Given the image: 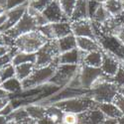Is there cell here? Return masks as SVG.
<instances>
[{
	"instance_id": "obj_53",
	"label": "cell",
	"mask_w": 124,
	"mask_h": 124,
	"mask_svg": "<svg viewBox=\"0 0 124 124\" xmlns=\"http://www.w3.org/2000/svg\"><path fill=\"white\" fill-rule=\"evenodd\" d=\"M121 1H122V2H123V3H124V0H121Z\"/></svg>"
},
{
	"instance_id": "obj_34",
	"label": "cell",
	"mask_w": 124,
	"mask_h": 124,
	"mask_svg": "<svg viewBox=\"0 0 124 124\" xmlns=\"http://www.w3.org/2000/svg\"><path fill=\"white\" fill-rule=\"evenodd\" d=\"M78 114L73 112H65L62 117L61 124H78Z\"/></svg>"
},
{
	"instance_id": "obj_4",
	"label": "cell",
	"mask_w": 124,
	"mask_h": 124,
	"mask_svg": "<svg viewBox=\"0 0 124 124\" xmlns=\"http://www.w3.org/2000/svg\"><path fill=\"white\" fill-rule=\"evenodd\" d=\"M58 66V64H53L43 68H35L31 76L22 81L23 89H30L47 85L52 77L55 75Z\"/></svg>"
},
{
	"instance_id": "obj_13",
	"label": "cell",
	"mask_w": 124,
	"mask_h": 124,
	"mask_svg": "<svg viewBox=\"0 0 124 124\" xmlns=\"http://www.w3.org/2000/svg\"><path fill=\"white\" fill-rule=\"evenodd\" d=\"M120 64H121V62L116 57L102 51V63H101L100 69L104 75L110 78H113L117 73V70L120 67Z\"/></svg>"
},
{
	"instance_id": "obj_48",
	"label": "cell",
	"mask_w": 124,
	"mask_h": 124,
	"mask_svg": "<svg viewBox=\"0 0 124 124\" xmlns=\"http://www.w3.org/2000/svg\"><path fill=\"white\" fill-rule=\"evenodd\" d=\"M4 12H6V9L1 5V4H0V15H1V14H3Z\"/></svg>"
},
{
	"instance_id": "obj_30",
	"label": "cell",
	"mask_w": 124,
	"mask_h": 124,
	"mask_svg": "<svg viewBox=\"0 0 124 124\" xmlns=\"http://www.w3.org/2000/svg\"><path fill=\"white\" fill-rule=\"evenodd\" d=\"M59 3L61 5L62 10L64 11L65 15L70 19V17H71V14H73V12H74L77 0H59Z\"/></svg>"
},
{
	"instance_id": "obj_2",
	"label": "cell",
	"mask_w": 124,
	"mask_h": 124,
	"mask_svg": "<svg viewBox=\"0 0 124 124\" xmlns=\"http://www.w3.org/2000/svg\"><path fill=\"white\" fill-rule=\"evenodd\" d=\"M54 105L58 106L65 112H73L76 114H79L89 109L98 107V103L93 100L89 94L81 95L74 98L62 100L54 103Z\"/></svg>"
},
{
	"instance_id": "obj_47",
	"label": "cell",
	"mask_w": 124,
	"mask_h": 124,
	"mask_svg": "<svg viewBox=\"0 0 124 124\" xmlns=\"http://www.w3.org/2000/svg\"><path fill=\"white\" fill-rule=\"evenodd\" d=\"M117 120H118V123L119 124H124V115H122L121 117H119Z\"/></svg>"
},
{
	"instance_id": "obj_40",
	"label": "cell",
	"mask_w": 124,
	"mask_h": 124,
	"mask_svg": "<svg viewBox=\"0 0 124 124\" xmlns=\"http://www.w3.org/2000/svg\"><path fill=\"white\" fill-rule=\"evenodd\" d=\"M113 35H115V36L121 41V42L124 44V24H121L120 26H118V27L115 29Z\"/></svg>"
},
{
	"instance_id": "obj_49",
	"label": "cell",
	"mask_w": 124,
	"mask_h": 124,
	"mask_svg": "<svg viewBox=\"0 0 124 124\" xmlns=\"http://www.w3.org/2000/svg\"><path fill=\"white\" fill-rule=\"evenodd\" d=\"M32 120V119H30V120H28V121H24V122H15L14 124H29V122Z\"/></svg>"
},
{
	"instance_id": "obj_32",
	"label": "cell",
	"mask_w": 124,
	"mask_h": 124,
	"mask_svg": "<svg viewBox=\"0 0 124 124\" xmlns=\"http://www.w3.org/2000/svg\"><path fill=\"white\" fill-rule=\"evenodd\" d=\"M0 76H1L2 82L5 81L6 79H9L13 77L16 76V71H15V66L13 64H9L3 68L0 69Z\"/></svg>"
},
{
	"instance_id": "obj_18",
	"label": "cell",
	"mask_w": 124,
	"mask_h": 124,
	"mask_svg": "<svg viewBox=\"0 0 124 124\" xmlns=\"http://www.w3.org/2000/svg\"><path fill=\"white\" fill-rule=\"evenodd\" d=\"M101 63H102V50L84 53L81 64L93 68H100Z\"/></svg>"
},
{
	"instance_id": "obj_38",
	"label": "cell",
	"mask_w": 124,
	"mask_h": 124,
	"mask_svg": "<svg viewBox=\"0 0 124 124\" xmlns=\"http://www.w3.org/2000/svg\"><path fill=\"white\" fill-rule=\"evenodd\" d=\"M29 0H6V11L28 3Z\"/></svg>"
},
{
	"instance_id": "obj_28",
	"label": "cell",
	"mask_w": 124,
	"mask_h": 124,
	"mask_svg": "<svg viewBox=\"0 0 124 124\" xmlns=\"http://www.w3.org/2000/svg\"><path fill=\"white\" fill-rule=\"evenodd\" d=\"M110 17H111L110 14L107 12V10L105 9L103 3H101L99 5V7L96 9V11L94 12L93 16L91 17L90 20H92V21H94L96 23H99V24H103L105 21H107Z\"/></svg>"
},
{
	"instance_id": "obj_29",
	"label": "cell",
	"mask_w": 124,
	"mask_h": 124,
	"mask_svg": "<svg viewBox=\"0 0 124 124\" xmlns=\"http://www.w3.org/2000/svg\"><path fill=\"white\" fill-rule=\"evenodd\" d=\"M63 114L64 111L54 104L51 106H46V115L49 116L56 124H61Z\"/></svg>"
},
{
	"instance_id": "obj_3",
	"label": "cell",
	"mask_w": 124,
	"mask_h": 124,
	"mask_svg": "<svg viewBox=\"0 0 124 124\" xmlns=\"http://www.w3.org/2000/svg\"><path fill=\"white\" fill-rule=\"evenodd\" d=\"M78 76L81 82V87L87 90L92 89L98 84L104 80L112 79V78L103 74L100 68H93L84 64L79 65Z\"/></svg>"
},
{
	"instance_id": "obj_19",
	"label": "cell",
	"mask_w": 124,
	"mask_h": 124,
	"mask_svg": "<svg viewBox=\"0 0 124 124\" xmlns=\"http://www.w3.org/2000/svg\"><path fill=\"white\" fill-rule=\"evenodd\" d=\"M82 19H89L87 10V0H77L74 12L70 17V22Z\"/></svg>"
},
{
	"instance_id": "obj_31",
	"label": "cell",
	"mask_w": 124,
	"mask_h": 124,
	"mask_svg": "<svg viewBox=\"0 0 124 124\" xmlns=\"http://www.w3.org/2000/svg\"><path fill=\"white\" fill-rule=\"evenodd\" d=\"M53 1V0H29L28 1V7L32 8L36 11L43 12L45 8Z\"/></svg>"
},
{
	"instance_id": "obj_44",
	"label": "cell",
	"mask_w": 124,
	"mask_h": 124,
	"mask_svg": "<svg viewBox=\"0 0 124 124\" xmlns=\"http://www.w3.org/2000/svg\"><path fill=\"white\" fill-rule=\"evenodd\" d=\"M103 124H119V123H118V120L117 119H114V118H106Z\"/></svg>"
},
{
	"instance_id": "obj_5",
	"label": "cell",
	"mask_w": 124,
	"mask_h": 124,
	"mask_svg": "<svg viewBox=\"0 0 124 124\" xmlns=\"http://www.w3.org/2000/svg\"><path fill=\"white\" fill-rule=\"evenodd\" d=\"M59 55L60 51L58 48L57 40H49L36 53L37 59L35 67L43 68L53 64L59 65Z\"/></svg>"
},
{
	"instance_id": "obj_15",
	"label": "cell",
	"mask_w": 124,
	"mask_h": 124,
	"mask_svg": "<svg viewBox=\"0 0 124 124\" xmlns=\"http://www.w3.org/2000/svg\"><path fill=\"white\" fill-rule=\"evenodd\" d=\"M84 53L85 52H81L78 48L65 52V53H62L59 55V64L80 65Z\"/></svg>"
},
{
	"instance_id": "obj_10",
	"label": "cell",
	"mask_w": 124,
	"mask_h": 124,
	"mask_svg": "<svg viewBox=\"0 0 124 124\" xmlns=\"http://www.w3.org/2000/svg\"><path fill=\"white\" fill-rule=\"evenodd\" d=\"M44 17L47 19L49 23H58L70 21V19L65 15L64 11L62 10L59 0H53L42 12Z\"/></svg>"
},
{
	"instance_id": "obj_1",
	"label": "cell",
	"mask_w": 124,
	"mask_h": 124,
	"mask_svg": "<svg viewBox=\"0 0 124 124\" xmlns=\"http://www.w3.org/2000/svg\"><path fill=\"white\" fill-rule=\"evenodd\" d=\"M48 41L39 30H35L17 37L14 40V48L19 52L37 53Z\"/></svg>"
},
{
	"instance_id": "obj_17",
	"label": "cell",
	"mask_w": 124,
	"mask_h": 124,
	"mask_svg": "<svg viewBox=\"0 0 124 124\" xmlns=\"http://www.w3.org/2000/svg\"><path fill=\"white\" fill-rule=\"evenodd\" d=\"M77 47L78 50L85 52V53L101 50V47L97 42V40L88 37H77Z\"/></svg>"
},
{
	"instance_id": "obj_7",
	"label": "cell",
	"mask_w": 124,
	"mask_h": 124,
	"mask_svg": "<svg viewBox=\"0 0 124 124\" xmlns=\"http://www.w3.org/2000/svg\"><path fill=\"white\" fill-rule=\"evenodd\" d=\"M118 91L119 88L117 87V85L112 81V79H110L102 81L92 89H90L89 95L97 103L112 102Z\"/></svg>"
},
{
	"instance_id": "obj_42",
	"label": "cell",
	"mask_w": 124,
	"mask_h": 124,
	"mask_svg": "<svg viewBox=\"0 0 124 124\" xmlns=\"http://www.w3.org/2000/svg\"><path fill=\"white\" fill-rule=\"evenodd\" d=\"M13 47H9V46H0V57L6 55L9 52H11Z\"/></svg>"
},
{
	"instance_id": "obj_45",
	"label": "cell",
	"mask_w": 124,
	"mask_h": 124,
	"mask_svg": "<svg viewBox=\"0 0 124 124\" xmlns=\"http://www.w3.org/2000/svg\"><path fill=\"white\" fill-rule=\"evenodd\" d=\"M7 96H9V93L7 91H5L1 86H0V98H1V97H7Z\"/></svg>"
},
{
	"instance_id": "obj_14",
	"label": "cell",
	"mask_w": 124,
	"mask_h": 124,
	"mask_svg": "<svg viewBox=\"0 0 124 124\" xmlns=\"http://www.w3.org/2000/svg\"><path fill=\"white\" fill-rule=\"evenodd\" d=\"M78 124H103L106 116L98 108H92L78 114Z\"/></svg>"
},
{
	"instance_id": "obj_27",
	"label": "cell",
	"mask_w": 124,
	"mask_h": 124,
	"mask_svg": "<svg viewBox=\"0 0 124 124\" xmlns=\"http://www.w3.org/2000/svg\"><path fill=\"white\" fill-rule=\"evenodd\" d=\"M31 118L28 115V112L25 106H20L13 110V112L10 115L7 116V120H14L15 122H24L28 121Z\"/></svg>"
},
{
	"instance_id": "obj_50",
	"label": "cell",
	"mask_w": 124,
	"mask_h": 124,
	"mask_svg": "<svg viewBox=\"0 0 124 124\" xmlns=\"http://www.w3.org/2000/svg\"><path fill=\"white\" fill-rule=\"evenodd\" d=\"M29 124H38L36 121H34V120H31L30 122H29Z\"/></svg>"
},
{
	"instance_id": "obj_52",
	"label": "cell",
	"mask_w": 124,
	"mask_h": 124,
	"mask_svg": "<svg viewBox=\"0 0 124 124\" xmlns=\"http://www.w3.org/2000/svg\"><path fill=\"white\" fill-rule=\"evenodd\" d=\"M2 84V79H1V76H0V85Z\"/></svg>"
},
{
	"instance_id": "obj_9",
	"label": "cell",
	"mask_w": 124,
	"mask_h": 124,
	"mask_svg": "<svg viewBox=\"0 0 124 124\" xmlns=\"http://www.w3.org/2000/svg\"><path fill=\"white\" fill-rule=\"evenodd\" d=\"M35 30H38V25L36 20L32 15H30L26 11L25 14L22 16V18L19 20V22L13 28L5 32V34L15 40L17 37Z\"/></svg>"
},
{
	"instance_id": "obj_11",
	"label": "cell",
	"mask_w": 124,
	"mask_h": 124,
	"mask_svg": "<svg viewBox=\"0 0 124 124\" xmlns=\"http://www.w3.org/2000/svg\"><path fill=\"white\" fill-rule=\"evenodd\" d=\"M28 8V3L21 5L19 7L10 9L6 11L7 14V20L6 22L0 27V33H5L8 30H10L11 28H13L18 22L19 20L22 18V16L25 14V12L27 11Z\"/></svg>"
},
{
	"instance_id": "obj_51",
	"label": "cell",
	"mask_w": 124,
	"mask_h": 124,
	"mask_svg": "<svg viewBox=\"0 0 124 124\" xmlns=\"http://www.w3.org/2000/svg\"><path fill=\"white\" fill-rule=\"evenodd\" d=\"M119 91H120V92H122V93H124V88H121V89H119Z\"/></svg>"
},
{
	"instance_id": "obj_25",
	"label": "cell",
	"mask_w": 124,
	"mask_h": 124,
	"mask_svg": "<svg viewBox=\"0 0 124 124\" xmlns=\"http://www.w3.org/2000/svg\"><path fill=\"white\" fill-rule=\"evenodd\" d=\"M25 108L29 117L34 121H38L39 119L46 116V106L42 104H29L25 106Z\"/></svg>"
},
{
	"instance_id": "obj_16",
	"label": "cell",
	"mask_w": 124,
	"mask_h": 124,
	"mask_svg": "<svg viewBox=\"0 0 124 124\" xmlns=\"http://www.w3.org/2000/svg\"><path fill=\"white\" fill-rule=\"evenodd\" d=\"M51 26H52V33H53L54 40H58L63 37H66L70 34H73L70 21L51 23Z\"/></svg>"
},
{
	"instance_id": "obj_36",
	"label": "cell",
	"mask_w": 124,
	"mask_h": 124,
	"mask_svg": "<svg viewBox=\"0 0 124 124\" xmlns=\"http://www.w3.org/2000/svg\"><path fill=\"white\" fill-rule=\"evenodd\" d=\"M112 102L117 106V108L121 111V113L124 115V93L118 91Z\"/></svg>"
},
{
	"instance_id": "obj_26",
	"label": "cell",
	"mask_w": 124,
	"mask_h": 124,
	"mask_svg": "<svg viewBox=\"0 0 124 124\" xmlns=\"http://www.w3.org/2000/svg\"><path fill=\"white\" fill-rule=\"evenodd\" d=\"M35 64L33 63H27V64H21L15 66V71H16V78H19L21 81L26 79L31 76V74L35 70Z\"/></svg>"
},
{
	"instance_id": "obj_21",
	"label": "cell",
	"mask_w": 124,
	"mask_h": 124,
	"mask_svg": "<svg viewBox=\"0 0 124 124\" xmlns=\"http://www.w3.org/2000/svg\"><path fill=\"white\" fill-rule=\"evenodd\" d=\"M98 108L103 112V114L106 116V118H114L118 119L123 114L121 111L117 108V106L113 102H104L98 103Z\"/></svg>"
},
{
	"instance_id": "obj_20",
	"label": "cell",
	"mask_w": 124,
	"mask_h": 124,
	"mask_svg": "<svg viewBox=\"0 0 124 124\" xmlns=\"http://www.w3.org/2000/svg\"><path fill=\"white\" fill-rule=\"evenodd\" d=\"M57 44H58L60 54L78 48L77 47V37L74 34H70V35H68L66 37L58 39L57 40Z\"/></svg>"
},
{
	"instance_id": "obj_35",
	"label": "cell",
	"mask_w": 124,
	"mask_h": 124,
	"mask_svg": "<svg viewBox=\"0 0 124 124\" xmlns=\"http://www.w3.org/2000/svg\"><path fill=\"white\" fill-rule=\"evenodd\" d=\"M16 52H17V50L13 47L11 52H9V53H7L6 55H3V56L0 57V69L9 65V64H12V60H13V57H14Z\"/></svg>"
},
{
	"instance_id": "obj_8",
	"label": "cell",
	"mask_w": 124,
	"mask_h": 124,
	"mask_svg": "<svg viewBox=\"0 0 124 124\" xmlns=\"http://www.w3.org/2000/svg\"><path fill=\"white\" fill-rule=\"evenodd\" d=\"M78 69H79V65L59 64V66L56 69L55 75L52 77L49 82L59 87L66 86L78 74Z\"/></svg>"
},
{
	"instance_id": "obj_46",
	"label": "cell",
	"mask_w": 124,
	"mask_h": 124,
	"mask_svg": "<svg viewBox=\"0 0 124 124\" xmlns=\"http://www.w3.org/2000/svg\"><path fill=\"white\" fill-rule=\"evenodd\" d=\"M7 122V117L3 116V115H0V124H5Z\"/></svg>"
},
{
	"instance_id": "obj_23",
	"label": "cell",
	"mask_w": 124,
	"mask_h": 124,
	"mask_svg": "<svg viewBox=\"0 0 124 124\" xmlns=\"http://www.w3.org/2000/svg\"><path fill=\"white\" fill-rule=\"evenodd\" d=\"M36 53H26V52H19L17 51L13 60H12V64L14 66H18L21 64H27V63H33L36 64Z\"/></svg>"
},
{
	"instance_id": "obj_6",
	"label": "cell",
	"mask_w": 124,
	"mask_h": 124,
	"mask_svg": "<svg viewBox=\"0 0 124 124\" xmlns=\"http://www.w3.org/2000/svg\"><path fill=\"white\" fill-rule=\"evenodd\" d=\"M101 50L116 57L120 62H124V44L112 34L101 33L96 37Z\"/></svg>"
},
{
	"instance_id": "obj_12",
	"label": "cell",
	"mask_w": 124,
	"mask_h": 124,
	"mask_svg": "<svg viewBox=\"0 0 124 124\" xmlns=\"http://www.w3.org/2000/svg\"><path fill=\"white\" fill-rule=\"evenodd\" d=\"M71 31L76 37H88L91 39H95L93 30H92L91 20L90 19H82L71 21Z\"/></svg>"
},
{
	"instance_id": "obj_22",
	"label": "cell",
	"mask_w": 124,
	"mask_h": 124,
	"mask_svg": "<svg viewBox=\"0 0 124 124\" xmlns=\"http://www.w3.org/2000/svg\"><path fill=\"white\" fill-rule=\"evenodd\" d=\"M5 91H7L8 93H17L19 91L23 90V85L22 81L19 78H17L16 77H13L9 79H6L5 81H3L1 85H0Z\"/></svg>"
},
{
	"instance_id": "obj_43",
	"label": "cell",
	"mask_w": 124,
	"mask_h": 124,
	"mask_svg": "<svg viewBox=\"0 0 124 124\" xmlns=\"http://www.w3.org/2000/svg\"><path fill=\"white\" fill-rule=\"evenodd\" d=\"M8 102H10V98H9V96H7V97H1L0 98V110H1Z\"/></svg>"
},
{
	"instance_id": "obj_39",
	"label": "cell",
	"mask_w": 124,
	"mask_h": 124,
	"mask_svg": "<svg viewBox=\"0 0 124 124\" xmlns=\"http://www.w3.org/2000/svg\"><path fill=\"white\" fill-rule=\"evenodd\" d=\"M13 110H14V107H13V105H12V103L11 102H8L7 104L0 110V115H3V116H8V115H10L11 113L13 112Z\"/></svg>"
},
{
	"instance_id": "obj_33",
	"label": "cell",
	"mask_w": 124,
	"mask_h": 124,
	"mask_svg": "<svg viewBox=\"0 0 124 124\" xmlns=\"http://www.w3.org/2000/svg\"><path fill=\"white\" fill-rule=\"evenodd\" d=\"M112 81L117 85L119 89L124 88V62H121L117 73L112 78Z\"/></svg>"
},
{
	"instance_id": "obj_37",
	"label": "cell",
	"mask_w": 124,
	"mask_h": 124,
	"mask_svg": "<svg viewBox=\"0 0 124 124\" xmlns=\"http://www.w3.org/2000/svg\"><path fill=\"white\" fill-rule=\"evenodd\" d=\"M101 2L97 1V0H87V10H88V17L91 19V17L93 16L94 12L96 11V9L99 7Z\"/></svg>"
},
{
	"instance_id": "obj_41",
	"label": "cell",
	"mask_w": 124,
	"mask_h": 124,
	"mask_svg": "<svg viewBox=\"0 0 124 124\" xmlns=\"http://www.w3.org/2000/svg\"><path fill=\"white\" fill-rule=\"evenodd\" d=\"M38 124H56L53 120H52L49 116H44L43 118H41V119H39L38 121H36Z\"/></svg>"
},
{
	"instance_id": "obj_24",
	"label": "cell",
	"mask_w": 124,
	"mask_h": 124,
	"mask_svg": "<svg viewBox=\"0 0 124 124\" xmlns=\"http://www.w3.org/2000/svg\"><path fill=\"white\" fill-rule=\"evenodd\" d=\"M103 5L110 16L113 17L119 16L124 10V4L121 0H105Z\"/></svg>"
}]
</instances>
